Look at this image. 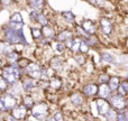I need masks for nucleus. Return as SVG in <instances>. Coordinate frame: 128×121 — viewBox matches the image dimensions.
I'll list each match as a JSON object with an SVG mask.
<instances>
[{
  "mask_svg": "<svg viewBox=\"0 0 128 121\" xmlns=\"http://www.w3.org/2000/svg\"><path fill=\"white\" fill-rule=\"evenodd\" d=\"M8 86H9V84L7 83L6 80L0 75V90H1V92H6L7 89H8Z\"/></svg>",
  "mask_w": 128,
  "mask_h": 121,
  "instance_id": "obj_37",
  "label": "nucleus"
},
{
  "mask_svg": "<svg viewBox=\"0 0 128 121\" xmlns=\"http://www.w3.org/2000/svg\"><path fill=\"white\" fill-rule=\"evenodd\" d=\"M98 92V85L96 83H88L82 88V94L84 98H94Z\"/></svg>",
  "mask_w": 128,
  "mask_h": 121,
  "instance_id": "obj_13",
  "label": "nucleus"
},
{
  "mask_svg": "<svg viewBox=\"0 0 128 121\" xmlns=\"http://www.w3.org/2000/svg\"><path fill=\"white\" fill-rule=\"evenodd\" d=\"M2 64H4V61H2V58H1V57H0V68H1Z\"/></svg>",
  "mask_w": 128,
  "mask_h": 121,
  "instance_id": "obj_45",
  "label": "nucleus"
},
{
  "mask_svg": "<svg viewBox=\"0 0 128 121\" xmlns=\"http://www.w3.org/2000/svg\"><path fill=\"white\" fill-rule=\"evenodd\" d=\"M9 113H10L11 117H14L16 120L22 121L26 118L27 113H28V109H27L24 104L20 103V104H17L11 111H9Z\"/></svg>",
  "mask_w": 128,
  "mask_h": 121,
  "instance_id": "obj_7",
  "label": "nucleus"
},
{
  "mask_svg": "<svg viewBox=\"0 0 128 121\" xmlns=\"http://www.w3.org/2000/svg\"><path fill=\"white\" fill-rule=\"evenodd\" d=\"M14 52V46L4 40H0V55L6 56L9 53Z\"/></svg>",
  "mask_w": 128,
  "mask_h": 121,
  "instance_id": "obj_22",
  "label": "nucleus"
},
{
  "mask_svg": "<svg viewBox=\"0 0 128 121\" xmlns=\"http://www.w3.org/2000/svg\"><path fill=\"white\" fill-rule=\"evenodd\" d=\"M54 117L55 121H64V117H63V113L60 112V111H55V112L52 115Z\"/></svg>",
  "mask_w": 128,
  "mask_h": 121,
  "instance_id": "obj_40",
  "label": "nucleus"
},
{
  "mask_svg": "<svg viewBox=\"0 0 128 121\" xmlns=\"http://www.w3.org/2000/svg\"><path fill=\"white\" fill-rule=\"evenodd\" d=\"M48 115H50V107L47 102L44 101L35 102L30 109V116L35 120L45 121V119L48 117Z\"/></svg>",
  "mask_w": 128,
  "mask_h": 121,
  "instance_id": "obj_3",
  "label": "nucleus"
},
{
  "mask_svg": "<svg viewBox=\"0 0 128 121\" xmlns=\"http://www.w3.org/2000/svg\"><path fill=\"white\" fill-rule=\"evenodd\" d=\"M24 72V70H20L19 66L16 64H11V65H4L1 70V76L6 80V82L8 84H12L15 82L19 81L22 79V73Z\"/></svg>",
  "mask_w": 128,
  "mask_h": 121,
  "instance_id": "obj_1",
  "label": "nucleus"
},
{
  "mask_svg": "<svg viewBox=\"0 0 128 121\" xmlns=\"http://www.w3.org/2000/svg\"><path fill=\"white\" fill-rule=\"evenodd\" d=\"M0 113H7L6 108H4V103H2V101H1V98H0Z\"/></svg>",
  "mask_w": 128,
  "mask_h": 121,
  "instance_id": "obj_42",
  "label": "nucleus"
},
{
  "mask_svg": "<svg viewBox=\"0 0 128 121\" xmlns=\"http://www.w3.org/2000/svg\"><path fill=\"white\" fill-rule=\"evenodd\" d=\"M94 103H96V107H97V111H98V115L99 116H104L107 111L111 108V107L109 106L108 101H107L106 99H101V98L96 99Z\"/></svg>",
  "mask_w": 128,
  "mask_h": 121,
  "instance_id": "obj_11",
  "label": "nucleus"
},
{
  "mask_svg": "<svg viewBox=\"0 0 128 121\" xmlns=\"http://www.w3.org/2000/svg\"><path fill=\"white\" fill-rule=\"evenodd\" d=\"M1 95H2V92H1V90H0V97H1Z\"/></svg>",
  "mask_w": 128,
  "mask_h": 121,
  "instance_id": "obj_47",
  "label": "nucleus"
},
{
  "mask_svg": "<svg viewBox=\"0 0 128 121\" xmlns=\"http://www.w3.org/2000/svg\"><path fill=\"white\" fill-rule=\"evenodd\" d=\"M0 98H1V101H2V103H4V108H6L7 112L11 111L18 104L17 99H16L15 97H12V95L8 94V93H2V95Z\"/></svg>",
  "mask_w": 128,
  "mask_h": 121,
  "instance_id": "obj_8",
  "label": "nucleus"
},
{
  "mask_svg": "<svg viewBox=\"0 0 128 121\" xmlns=\"http://www.w3.org/2000/svg\"><path fill=\"white\" fill-rule=\"evenodd\" d=\"M48 65H50V67H51L53 71H55V72H61L64 67V62L60 56L55 55L50 60Z\"/></svg>",
  "mask_w": 128,
  "mask_h": 121,
  "instance_id": "obj_15",
  "label": "nucleus"
},
{
  "mask_svg": "<svg viewBox=\"0 0 128 121\" xmlns=\"http://www.w3.org/2000/svg\"><path fill=\"white\" fill-rule=\"evenodd\" d=\"M27 2L34 11H42V9L45 6L44 0H27Z\"/></svg>",
  "mask_w": 128,
  "mask_h": 121,
  "instance_id": "obj_24",
  "label": "nucleus"
},
{
  "mask_svg": "<svg viewBox=\"0 0 128 121\" xmlns=\"http://www.w3.org/2000/svg\"><path fill=\"white\" fill-rule=\"evenodd\" d=\"M117 115H118L117 111H116L115 109L110 108V109H109V110L106 112V115H104V117L106 118L107 121H116V119H117Z\"/></svg>",
  "mask_w": 128,
  "mask_h": 121,
  "instance_id": "obj_31",
  "label": "nucleus"
},
{
  "mask_svg": "<svg viewBox=\"0 0 128 121\" xmlns=\"http://www.w3.org/2000/svg\"><path fill=\"white\" fill-rule=\"evenodd\" d=\"M51 47H52V49H53L54 53L58 54V55H61V54H63L64 52H66L65 45H64V43H61V42L53 40V42H52V44H51Z\"/></svg>",
  "mask_w": 128,
  "mask_h": 121,
  "instance_id": "obj_23",
  "label": "nucleus"
},
{
  "mask_svg": "<svg viewBox=\"0 0 128 121\" xmlns=\"http://www.w3.org/2000/svg\"><path fill=\"white\" fill-rule=\"evenodd\" d=\"M35 22L37 25H40L42 27L50 25V20H48V18H47V16L45 15V13H43L42 11H37V12H36Z\"/></svg>",
  "mask_w": 128,
  "mask_h": 121,
  "instance_id": "obj_19",
  "label": "nucleus"
},
{
  "mask_svg": "<svg viewBox=\"0 0 128 121\" xmlns=\"http://www.w3.org/2000/svg\"><path fill=\"white\" fill-rule=\"evenodd\" d=\"M100 57H101V61L106 62V63L112 64V65H118L117 58L111 53H109V52H101V53H100Z\"/></svg>",
  "mask_w": 128,
  "mask_h": 121,
  "instance_id": "obj_21",
  "label": "nucleus"
},
{
  "mask_svg": "<svg viewBox=\"0 0 128 121\" xmlns=\"http://www.w3.org/2000/svg\"><path fill=\"white\" fill-rule=\"evenodd\" d=\"M40 31H42V35H43V38L45 39H54L55 37V29L51 26V25H47V26H43L40 28Z\"/></svg>",
  "mask_w": 128,
  "mask_h": 121,
  "instance_id": "obj_17",
  "label": "nucleus"
},
{
  "mask_svg": "<svg viewBox=\"0 0 128 121\" xmlns=\"http://www.w3.org/2000/svg\"><path fill=\"white\" fill-rule=\"evenodd\" d=\"M99 27L100 31L106 36H111L115 30V25L114 21L108 17H101L99 19Z\"/></svg>",
  "mask_w": 128,
  "mask_h": 121,
  "instance_id": "obj_6",
  "label": "nucleus"
},
{
  "mask_svg": "<svg viewBox=\"0 0 128 121\" xmlns=\"http://www.w3.org/2000/svg\"><path fill=\"white\" fill-rule=\"evenodd\" d=\"M117 112H118V115H117V119H116V121H128V115H127L126 110L117 111Z\"/></svg>",
  "mask_w": 128,
  "mask_h": 121,
  "instance_id": "obj_35",
  "label": "nucleus"
},
{
  "mask_svg": "<svg viewBox=\"0 0 128 121\" xmlns=\"http://www.w3.org/2000/svg\"><path fill=\"white\" fill-rule=\"evenodd\" d=\"M79 52L81 54H86V53H89V52H90V47L88 46V45L86 44V43L83 42V40L81 39V43H80V47H79Z\"/></svg>",
  "mask_w": 128,
  "mask_h": 121,
  "instance_id": "obj_36",
  "label": "nucleus"
},
{
  "mask_svg": "<svg viewBox=\"0 0 128 121\" xmlns=\"http://www.w3.org/2000/svg\"><path fill=\"white\" fill-rule=\"evenodd\" d=\"M24 73L26 76L30 77V79L38 81L40 79V74H42V66L36 62H29L24 68Z\"/></svg>",
  "mask_w": 128,
  "mask_h": 121,
  "instance_id": "obj_5",
  "label": "nucleus"
},
{
  "mask_svg": "<svg viewBox=\"0 0 128 121\" xmlns=\"http://www.w3.org/2000/svg\"><path fill=\"white\" fill-rule=\"evenodd\" d=\"M22 91L26 93H29L36 88V82L35 80L30 79L28 76H25L24 79L22 80Z\"/></svg>",
  "mask_w": 128,
  "mask_h": 121,
  "instance_id": "obj_16",
  "label": "nucleus"
},
{
  "mask_svg": "<svg viewBox=\"0 0 128 121\" xmlns=\"http://www.w3.org/2000/svg\"><path fill=\"white\" fill-rule=\"evenodd\" d=\"M74 61L76 62L79 65H83V64L86 63V56H84L83 54H81V55H75Z\"/></svg>",
  "mask_w": 128,
  "mask_h": 121,
  "instance_id": "obj_39",
  "label": "nucleus"
},
{
  "mask_svg": "<svg viewBox=\"0 0 128 121\" xmlns=\"http://www.w3.org/2000/svg\"><path fill=\"white\" fill-rule=\"evenodd\" d=\"M117 93L118 95H122V97L126 98L127 93H128V82L127 80H124V81H120V84L117 89Z\"/></svg>",
  "mask_w": 128,
  "mask_h": 121,
  "instance_id": "obj_25",
  "label": "nucleus"
},
{
  "mask_svg": "<svg viewBox=\"0 0 128 121\" xmlns=\"http://www.w3.org/2000/svg\"><path fill=\"white\" fill-rule=\"evenodd\" d=\"M4 42L9 43L10 45H16V44L28 45V42L26 40V37H25V34H24V28L22 30L15 31L6 25L4 27Z\"/></svg>",
  "mask_w": 128,
  "mask_h": 121,
  "instance_id": "obj_2",
  "label": "nucleus"
},
{
  "mask_svg": "<svg viewBox=\"0 0 128 121\" xmlns=\"http://www.w3.org/2000/svg\"><path fill=\"white\" fill-rule=\"evenodd\" d=\"M80 27H81V28L84 30V33L89 36H93V35H96V33H97V26H96L94 22L90 19L82 20Z\"/></svg>",
  "mask_w": 128,
  "mask_h": 121,
  "instance_id": "obj_9",
  "label": "nucleus"
},
{
  "mask_svg": "<svg viewBox=\"0 0 128 121\" xmlns=\"http://www.w3.org/2000/svg\"><path fill=\"white\" fill-rule=\"evenodd\" d=\"M30 33H32V36H33L34 39H36V40H42L43 39V35H42V31H40V28L33 27V28L30 29Z\"/></svg>",
  "mask_w": 128,
  "mask_h": 121,
  "instance_id": "obj_33",
  "label": "nucleus"
},
{
  "mask_svg": "<svg viewBox=\"0 0 128 121\" xmlns=\"http://www.w3.org/2000/svg\"><path fill=\"white\" fill-rule=\"evenodd\" d=\"M74 37V33L72 30L68 28H64L62 30H60L58 34H55V37H54V40L56 42H61V43H64L65 40H68V39H72Z\"/></svg>",
  "mask_w": 128,
  "mask_h": 121,
  "instance_id": "obj_12",
  "label": "nucleus"
},
{
  "mask_svg": "<svg viewBox=\"0 0 128 121\" xmlns=\"http://www.w3.org/2000/svg\"><path fill=\"white\" fill-rule=\"evenodd\" d=\"M80 43H81V37H73V42L72 45L70 47L71 53L76 54L79 52V47H80Z\"/></svg>",
  "mask_w": 128,
  "mask_h": 121,
  "instance_id": "obj_30",
  "label": "nucleus"
},
{
  "mask_svg": "<svg viewBox=\"0 0 128 121\" xmlns=\"http://www.w3.org/2000/svg\"><path fill=\"white\" fill-rule=\"evenodd\" d=\"M61 16H62V18L64 20H65L66 22H68V24H73V22L75 21V15L72 12V11H62L61 12Z\"/></svg>",
  "mask_w": 128,
  "mask_h": 121,
  "instance_id": "obj_28",
  "label": "nucleus"
},
{
  "mask_svg": "<svg viewBox=\"0 0 128 121\" xmlns=\"http://www.w3.org/2000/svg\"><path fill=\"white\" fill-rule=\"evenodd\" d=\"M4 93H8V94L12 95V97H15L16 99H18L19 97H22V88L20 82L17 81V82H15V83H12V84H9L8 89H7V91Z\"/></svg>",
  "mask_w": 128,
  "mask_h": 121,
  "instance_id": "obj_10",
  "label": "nucleus"
},
{
  "mask_svg": "<svg viewBox=\"0 0 128 121\" xmlns=\"http://www.w3.org/2000/svg\"><path fill=\"white\" fill-rule=\"evenodd\" d=\"M7 26H8L10 29H12V30L18 31V30H22V29L24 28V22L19 24V22H10V21H8Z\"/></svg>",
  "mask_w": 128,
  "mask_h": 121,
  "instance_id": "obj_34",
  "label": "nucleus"
},
{
  "mask_svg": "<svg viewBox=\"0 0 128 121\" xmlns=\"http://www.w3.org/2000/svg\"><path fill=\"white\" fill-rule=\"evenodd\" d=\"M12 1H16V2H20L22 0H12Z\"/></svg>",
  "mask_w": 128,
  "mask_h": 121,
  "instance_id": "obj_46",
  "label": "nucleus"
},
{
  "mask_svg": "<svg viewBox=\"0 0 128 121\" xmlns=\"http://www.w3.org/2000/svg\"><path fill=\"white\" fill-rule=\"evenodd\" d=\"M94 2H96V6L104 7V3H106V0H94Z\"/></svg>",
  "mask_w": 128,
  "mask_h": 121,
  "instance_id": "obj_43",
  "label": "nucleus"
},
{
  "mask_svg": "<svg viewBox=\"0 0 128 121\" xmlns=\"http://www.w3.org/2000/svg\"><path fill=\"white\" fill-rule=\"evenodd\" d=\"M48 86L53 90H60L62 88V81L58 76H52L51 80L48 81Z\"/></svg>",
  "mask_w": 128,
  "mask_h": 121,
  "instance_id": "obj_26",
  "label": "nucleus"
},
{
  "mask_svg": "<svg viewBox=\"0 0 128 121\" xmlns=\"http://www.w3.org/2000/svg\"><path fill=\"white\" fill-rule=\"evenodd\" d=\"M108 103L112 109H115L116 111H122L126 110L127 108V102L126 98L118 95L117 93H111L110 97L108 98Z\"/></svg>",
  "mask_w": 128,
  "mask_h": 121,
  "instance_id": "obj_4",
  "label": "nucleus"
},
{
  "mask_svg": "<svg viewBox=\"0 0 128 121\" xmlns=\"http://www.w3.org/2000/svg\"><path fill=\"white\" fill-rule=\"evenodd\" d=\"M34 103H35V100H34V98L32 97V95L25 94L24 97H22V104H24L27 109H32V107L34 106Z\"/></svg>",
  "mask_w": 128,
  "mask_h": 121,
  "instance_id": "obj_29",
  "label": "nucleus"
},
{
  "mask_svg": "<svg viewBox=\"0 0 128 121\" xmlns=\"http://www.w3.org/2000/svg\"><path fill=\"white\" fill-rule=\"evenodd\" d=\"M45 121H55V119H54V117L52 115H48V117L45 119Z\"/></svg>",
  "mask_w": 128,
  "mask_h": 121,
  "instance_id": "obj_44",
  "label": "nucleus"
},
{
  "mask_svg": "<svg viewBox=\"0 0 128 121\" xmlns=\"http://www.w3.org/2000/svg\"><path fill=\"white\" fill-rule=\"evenodd\" d=\"M70 102L72 103V106H74L75 108H80L84 104L86 99H84V95L80 92H74L70 95Z\"/></svg>",
  "mask_w": 128,
  "mask_h": 121,
  "instance_id": "obj_14",
  "label": "nucleus"
},
{
  "mask_svg": "<svg viewBox=\"0 0 128 121\" xmlns=\"http://www.w3.org/2000/svg\"><path fill=\"white\" fill-rule=\"evenodd\" d=\"M4 58H6V63H7V65L16 64V63L18 62V60L20 58V54L16 53V52H11V53H9L8 55L4 56Z\"/></svg>",
  "mask_w": 128,
  "mask_h": 121,
  "instance_id": "obj_27",
  "label": "nucleus"
},
{
  "mask_svg": "<svg viewBox=\"0 0 128 121\" xmlns=\"http://www.w3.org/2000/svg\"><path fill=\"white\" fill-rule=\"evenodd\" d=\"M108 80H109V75L100 74L99 76H98V83H99V84H107Z\"/></svg>",
  "mask_w": 128,
  "mask_h": 121,
  "instance_id": "obj_38",
  "label": "nucleus"
},
{
  "mask_svg": "<svg viewBox=\"0 0 128 121\" xmlns=\"http://www.w3.org/2000/svg\"><path fill=\"white\" fill-rule=\"evenodd\" d=\"M9 21L10 22H19V24H22V22H24V19H22V13H20L19 11H16V12H14V13L10 15V17H9Z\"/></svg>",
  "mask_w": 128,
  "mask_h": 121,
  "instance_id": "obj_32",
  "label": "nucleus"
},
{
  "mask_svg": "<svg viewBox=\"0 0 128 121\" xmlns=\"http://www.w3.org/2000/svg\"><path fill=\"white\" fill-rule=\"evenodd\" d=\"M12 3V0H0V6L1 7H9Z\"/></svg>",
  "mask_w": 128,
  "mask_h": 121,
  "instance_id": "obj_41",
  "label": "nucleus"
},
{
  "mask_svg": "<svg viewBox=\"0 0 128 121\" xmlns=\"http://www.w3.org/2000/svg\"><path fill=\"white\" fill-rule=\"evenodd\" d=\"M119 84H120V79L118 76H116V75L109 76V80H108V82H107V85L109 86L111 92H116L118 86H119Z\"/></svg>",
  "mask_w": 128,
  "mask_h": 121,
  "instance_id": "obj_20",
  "label": "nucleus"
},
{
  "mask_svg": "<svg viewBox=\"0 0 128 121\" xmlns=\"http://www.w3.org/2000/svg\"><path fill=\"white\" fill-rule=\"evenodd\" d=\"M111 91L109 89V86L107 84H100L98 86V92H97V95H99V98L101 99H108L111 94Z\"/></svg>",
  "mask_w": 128,
  "mask_h": 121,
  "instance_id": "obj_18",
  "label": "nucleus"
}]
</instances>
